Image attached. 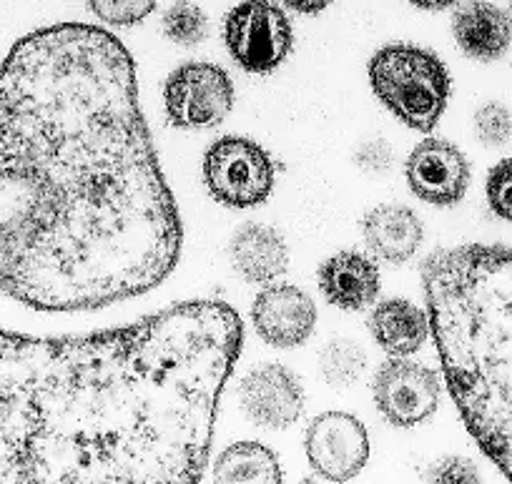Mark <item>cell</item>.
<instances>
[{
  "mask_svg": "<svg viewBox=\"0 0 512 484\" xmlns=\"http://www.w3.org/2000/svg\"><path fill=\"white\" fill-rule=\"evenodd\" d=\"M181 219L113 33L61 23L0 63V291L36 311H96L156 289Z\"/></svg>",
  "mask_w": 512,
  "mask_h": 484,
  "instance_id": "obj_1",
  "label": "cell"
},
{
  "mask_svg": "<svg viewBox=\"0 0 512 484\" xmlns=\"http://www.w3.org/2000/svg\"><path fill=\"white\" fill-rule=\"evenodd\" d=\"M372 91L392 116L415 131L430 133L450 101V71L435 51L390 43L369 58Z\"/></svg>",
  "mask_w": 512,
  "mask_h": 484,
  "instance_id": "obj_2",
  "label": "cell"
},
{
  "mask_svg": "<svg viewBox=\"0 0 512 484\" xmlns=\"http://www.w3.org/2000/svg\"><path fill=\"white\" fill-rule=\"evenodd\" d=\"M277 169L267 151L251 138L224 136L204 153V184L229 209H254L269 199Z\"/></svg>",
  "mask_w": 512,
  "mask_h": 484,
  "instance_id": "obj_3",
  "label": "cell"
},
{
  "mask_svg": "<svg viewBox=\"0 0 512 484\" xmlns=\"http://www.w3.org/2000/svg\"><path fill=\"white\" fill-rule=\"evenodd\" d=\"M224 43L241 71L264 76L289 58L294 28L277 3L241 0L224 18Z\"/></svg>",
  "mask_w": 512,
  "mask_h": 484,
  "instance_id": "obj_4",
  "label": "cell"
},
{
  "mask_svg": "<svg viewBox=\"0 0 512 484\" xmlns=\"http://www.w3.org/2000/svg\"><path fill=\"white\" fill-rule=\"evenodd\" d=\"M164 108L176 128H214L224 123L234 108V83L216 63L189 61L166 78Z\"/></svg>",
  "mask_w": 512,
  "mask_h": 484,
  "instance_id": "obj_5",
  "label": "cell"
},
{
  "mask_svg": "<svg viewBox=\"0 0 512 484\" xmlns=\"http://www.w3.org/2000/svg\"><path fill=\"white\" fill-rule=\"evenodd\" d=\"M372 397L390 424L400 429L420 427L440 409L442 377L425 364L392 357L374 374Z\"/></svg>",
  "mask_w": 512,
  "mask_h": 484,
  "instance_id": "obj_6",
  "label": "cell"
},
{
  "mask_svg": "<svg viewBox=\"0 0 512 484\" xmlns=\"http://www.w3.org/2000/svg\"><path fill=\"white\" fill-rule=\"evenodd\" d=\"M304 449L319 477L347 484L369 459L367 427L349 412H324L307 427Z\"/></svg>",
  "mask_w": 512,
  "mask_h": 484,
  "instance_id": "obj_7",
  "label": "cell"
},
{
  "mask_svg": "<svg viewBox=\"0 0 512 484\" xmlns=\"http://www.w3.org/2000/svg\"><path fill=\"white\" fill-rule=\"evenodd\" d=\"M410 191L432 206H455L470 189V164L465 153L445 138H425L412 148L405 164Z\"/></svg>",
  "mask_w": 512,
  "mask_h": 484,
  "instance_id": "obj_8",
  "label": "cell"
},
{
  "mask_svg": "<svg viewBox=\"0 0 512 484\" xmlns=\"http://www.w3.org/2000/svg\"><path fill=\"white\" fill-rule=\"evenodd\" d=\"M239 402L246 417L264 429H289L307 407L302 382L284 364H262L239 384Z\"/></svg>",
  "mask_w": 512,
  "mask_h": 484,
  "instance_id": "obj_9",
  "label": "cell"
},
{
  "mask_svg": "<svg viewBox=\"0 0 512 484\" xmlns=\"http://www.w3.org/2000/svg\"><path fill=\"white\" fill-rule=\"evenodd\" d=\"M251 321L256 334L274 349H297L309 342L317 327V304L307 291L292 284L267 286L254 299Z\"/></svg>",
  "mask_w": 512,
  "mask_h": 484,
  "instance_id": "obj_10",
  "label": "cell"
},
{
  "mask_svg": "<svg viewBox=\"0 0 512 484\" xmlns=\"http://www.w3.org/2000/svg\"><path fill=\"white\" fill-rule=\"evenodd\" d=\"M362 236L374 259L400 266L417 254L425 239V226L410 206L382 204L367 211L362 219Z\"/></svg>",
  "mask_w": 512,
  "mask_h": 484,
  "instance_id": "obj_11",
  "label": "cell"
},
{
  "mask_svg": "<svg viewBox=\"0 0 512 484\" xmlns=\"http://www.w3.org/2000/svg\"><path fill=\"white\" fill-rule=\"evenodd\" d=\"M319 291L342 311H364L379 296V269L359 251H339L319 266Z\"/></svg>",
  "mask_w": 512,
  "mask_h": 484,
  "instance_id": "obj_12",
  "label": "cell"
},
{
  "mask_svg": "<svg viewBox=\"0 0 512 484\" xmlns=\"http://www.w3.org/2000/svg\"><path fill=\"white\" fill-rule=\"evenodd\" d=\"M452 36L465 56L492 63L505 56L510 48L512 21L495 3L465 0L452 13Z\"/></svg>",
  "mask_w": 512,
  "mask_h": 484,
  "instance_id": "obj_13",
  "label": "cell"
},
{
  "mask_svg": "<svg viewBox=\"0 0 512 484\" xmlns=\"http://www.w3.org/2000/svg\"><path fill=\"white\" fill-rule=\"evenodd\" d=\"M229 259L244 281L269 284L287 271L289 246L274 226L249 221L231 236Z\"/></svg>",
  "mask_w": 512,
  "mask_h": 484,
  "instance_id": "obj_14",
  "label": "cell"
},
{
  "mask_svg": "<svg viewBox=\"0 0 512 484\" xmlns=\"http://www.w3.org/2000/svg\"><path fill=\"white\" fill-rule=\"evenodd\" d=\"M374 342L392 357H410L430 339V314L407 299H384L367 319Z\"/></svg>",
  "mask_w": 512,
  "mask_h": 484,
  "instance_id": "obj_15",
  "label": "cell"
},
{
  "mask_svg": "<svg viewBox=\"0 0 512 484\" xmlns=\"http://www.w3.org/2000/svg\"><path fill=\"white\" fill-rule=\"evenodd\" d=\"M214 484H282V464L267 444H229L216 457Z\"/></svg>",
  "mask_w": 512,
  "mask_h": 484,
  "instance_id": "obj_16",
  "label": "cell"
},
{
  "mask_svg": "<svg viewBox=\"0 0 512 484\" xmlns=\"http://www.w3.org/2000/svg\"><path fill=\"white\" fill-rule=\"evenodd\" d=\"M319 372L329 387H354L367 372V352L352 339H334L319 354Z\"/></svg>",
  "mask_w": 512,
  "mask_h": 484,
  "instance_id": "obj_17",
  "label": "cell"
},
{
  "mask_svg": "<svg viewBox=\"0 0 512 484\" xmlns=\"http://www.w3.org/2000/svg\"><path fill=\"white\" fill-rule=\"evenodd\" d=\"M164 36L176 46H199L209 36V18L191 0H176L174 6L164 13Z\"/></svg>",
  "mask_w": 512,
  "mask_h": 484,
  "instance_id": "obj_18",
  "label": "cell"
},
{
  "mask_svg": "<svg viewBox=\"0 0 512 484\" xmlns=\"http://www.w3.org/2000/svg\"><path fill=\"white\" fill-rule=\"evenodd\" d=\"M159 0H88L93 16L111 28H131L156 11Z\"/></svg>",
  "mask_w": 512,
  "mask_h": 484,
  "instance_id": "obj_19",
  "label": "cell"
},
{
  "mask_svg": "<svg viewBox=\"0 0 512 484\" xmlns=\"http://www.w3.org/2000/svg\"><path fill=\"white\" fill-rule=\"evenodd\" d=\"M475 133L480 138V143H485V146H505L512 138V113L497 101L485 103L475 113Z\"/></svg>",
  "mask_w": 512,
  "mask_h": 484,
  "instance_id": "obj_20",
  "label": "cell"
},
{
  "mask_svg": "<svg viewBox=\"0 0 512 484\" xmlns=\"http://www.w3.org/2000/svg\"><path fill=\"white\" fill-rule=\"evenodd\" d=\"M485 194L492 214L500 216L502 221H512V158L492 166L487 174Z\"/></svg>",
  "mask_w": 512,
  "mask_h": 484,
  "instance_id": "obj_21",
  "label": "cell"
},
{
  "mask_svg": "<svg viewBox=\"0 0 512 484\" xmlns=\"http://www.w3.org/2000/svg\"><path fill=\"white\" fill-rule=\"evenodd\" d=\"M427 484H482V474L472 459L450 454L427 469Z\"/></svg>",
  "mask_w": 512,
  "mask_h": 484,
  "instance_id": "obj_22",
  "label": "cell"
},
{
  "mask_svg": "<svg viewBox=\"0 0 512 484\" xmlns=\"http://www.w3.org/2000/svg\"><path fill=\"white\" fill-rule=\"evenodd\" d=\"M357 166L367 174H387L395 164V153H392V146L382 138H374V141H367L359 146L357 156H354Z\"/></svg>",
  "mask_w": 512,
  "mask_h": 484,
  "instance_id": "obj_23",
  "label": "cell"
},
{
  "mask_svg": "<svg viewBox=\"0 0 512 484\" xmlns=\"http://www.w3.org/2000/svg\"><path fill=\"white\" fill-rule=\"evenodd\" d=\"M284 8L294 13H302V16H317L324 8L332 6V0H279Z\"/></svg>",
  "mask_w": 512,
  "mask_h": 484,
  "instance_id": "obj_24",
  "label": "cell"
},
{
  "mask_svg": "<svg viewBox=\"0 0 512 484\" xmlns=\"http://www.w3.org/2000/svg\"><path fill=\"white\" fill-rule=\"evenodd\" d=\"M415 8H422V11H447L457 3V0H407Z\"/></svg>",
  "mask_w": 512,
  "mask_h": 484,
  "instance_id": "obj_25",
  "label": "cell"
},
{
  "mask_svg": "<svg viewBox=\"0 0 512 484\" xmlns=\"http://www.w3.org/2000/svg\"><path fill=\"white\" fill-rule=\"evenodd\" d=\"M302 484H317V482H314V479H304Z\"/></svg>",
  "mask_w": 512,
  "mask_h": 484,
  "instance_id": "obj_26",
  "label": "cell"
},
{
  "mask_svg": "<svg viewBox=\"0 0 512 484\" xmlns=\"http://www.w3.org/2000/svg\"><path fill=\"white\" fill-rule=\"evenodd\" d=\"M507 16H510V21H512V0H510V13H507Z\"/></svg>",
  "mask_w": 512,
  "mask_h": 484,
  "instance_id": "obj_27",
  "label": "cell"
}]
</instances>
